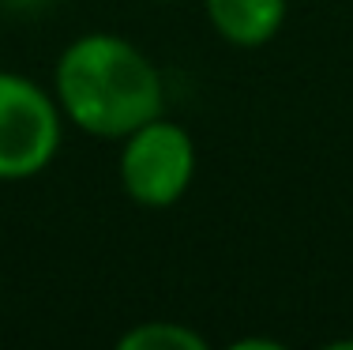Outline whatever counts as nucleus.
<instances>
[{
	"label": "nucleus",
	"mask_w": 353,
	"mask_h": 350,
	"mask_svg": "<svg viewBox=\"0 0 353 350\" xmlns=\"http://www.w3.org/2000/svg\"><path fill=\"white\" fill-rule=\"evenodd\" d=\"M57 106L75 128L98 139H124L162 117L165 87L139 46L121 35H83L68 41L53 72Z\"/></svg>",
	"instance_id": "1"
},
{
	"label": "nucleus",
	"mask_w": 353,
	"mask_h": 350,
	"mask_svg": "<svg viewBox=\"0 0 353 350\" xmlns=\"http://www.w3.org/2000/svg\"><path fill=\"white\" fill-rule=\"evenodd\" d=\"M57 98L19 72H0V181H30L61 151Z\"/></svg>",
	"instance_id": "2"
},
{
	"label": "nucleus",
	"mask_w": 353,
	"mask_h": 350,
	"mask_svg": "<svg viewBox=\"0 0 353 350\" xmlns=\"http://www.w3.org/2000/svg\"><path fill=\"white\" fill-rule=\"evenodd\" d=\"M121 185L139 207H173L196 177V144L188 128L165 117L139 124L121 147Z\"/></svg>",
	"instance_id": "3"
},
{
	"label": "nucleus",
	"mask_w": 353,
	"mask_h": 350,
	"mask_svg": "<svg viewBox=\"0 0 353 350\" xmlns=\"http://www.w3.org/2000/svg\"><path fill=\"white\" fill-rule=\"evenodd\" d=\"M207 19L237 49H256L267 46L285 23V0H203Z\"/></svg>",
	"instance_id": "4"
},
{
	"label": "nucleus",
	"mask_w": 353,
	"mask_h": 350,
	"mask_svg": "<svg viewBox=\"0 0 353 350\" xmlns=\"http://www.w3.org/2000/svg\"><path fill=\"white\" fill-rule=\"evenodd\" d=\"M121 350H207V336L176 320H147L117 339Z\"/></svg>",
	"instance_id": "5"
}]
</instances>
